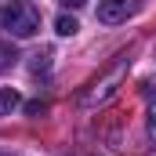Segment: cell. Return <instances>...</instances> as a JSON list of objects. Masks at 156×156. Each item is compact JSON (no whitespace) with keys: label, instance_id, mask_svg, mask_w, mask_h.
Instances as JSON below:
<instances>
[{"label":"cell","instance_id":"cell-7","mask_svg":"<svg viewBox=\"0 0 156 156\" xmlns=\"http://www.w3.org/2000/svg\"><path fill=\"white\" fill-rule=\"evenodd\" d=\"M55 29H58L62 37H73V33L80 29V22L73 18V15H58V18H55Z\"/></svg>","mask_w":156,"mask_h":156},{"label":"cell","instance_id":"cell-9","mask_svg":"<svg viewBox=\"0 0 156 156\" xmlns=\"http://www.w3.org/2000/svg\"><path fill=\"white\" fill-rule=\"evenodd\" d=\"M149 134H153V138H156V105H153V109H149Z\"/></svg>","mask_w":156,"mask_h":156},{"label":"cell","instance_id":"cell-6","mask_svg":"<svg viewBox=\"0 0 156 156\" xmlns=\"http://www.w3.org/2000/svg\"><path fill=\"white\" fill-rule=\"evenodd\" d=\"M15 62H18V51H15V44L0 40V73H4V69H11Z\"/></svg>","mask_w":156,"mask_h":156},{"label":"cell","instance_id":"cell-11","mask_svg":"<svg viewBox=\"0 0 156 156\" xmlns=\"http://www.w3.org/2000/svg\"><path fill=\"white\" fill-rule=\"evenodd\" d=\"M94 156H98V153H94Z\"/></svg>","mask_w":156,"mask_h":156},{"label":"cell","instance_id":"cell-1","mask_svg":"<svg viewBox=\"0 0 156 156\" xmlns=\"http://www.w3.org/2000/svg\"><path fill=\"white\" fill-rule=\"evenodd\" d=\"M0 29H7L11 37H37L40 29V15L33 7H26V4H7V7H0Z\"/></svg>","mask_w":156,"mask_h":156},{"label":"cell","instance_id":"cell-3","mask_svg":"<svg viewBox=\"0 0 156 156\" xmlns=\"http://www.w3.org/2000/svg\"><path fill=\"white\" fill-rule=\"evenodd\" d=\"M142 11V0H102L98 4V22L105 26H116V22H127L131 15Z\"/></svg>","mask_w":156,"mask_h":156},{"label":"cell","instance_id":"cell-4","mask_svg":"<svg viewBox=\"0 0 156 156\" xmlns=\"http://www.w3.org/2000/svg\"><path fill=\"white\" fill-rule=\"evenodd\" d=\"M18 102H22V98H18L15 87H0V116H7L11 109H18Z\"/></svg>","mask_w":156,"mask_h":156},{"label":"cell","instance_id":"cell-10","mask_svg":"<svg viewBox=\"0 0 156 156\" xmlns=\"http://www.w3.org/2000/svg\"><path fill=\"white\" fill-rule=\"evenodd\" d=\"M62 4H66V7H83L87 0H62Z\"/></svg>","mask_w":156,"mask_h":156},{"label":"cell","instance_id":"cell-2","mask_svg":"<svg viewBox=\"0 0 156 156\" xmlns=\"http://www.w3.org/2000/svg\"><path fill=\"white\" fill-rule=\"evenodd\" d=\"M123 73H127V58H120V62H116V66H113L102 80H94V83L80 94V102H83V105H98V102H105V98L116 91V83L123 80Z\"/></svg>","mask_w":156,"mask_h":156},{"label":"cell","instance_id":"cell-5","mask_svg":"<svg viewBox=\"0 0 156 156\" xmlns=\"http://www.w3.org/2000/svg\"><path fill=\"white\" fill-rule=\"evenodd\" d=\"M29 69H33V76H40V73H47V69H51V47H44V51H37V55H33Z\"/></svg>","mask_w":156,"mask_h":156},{"label":"cell","instance_id":"cell-8","mask_svg":"<svg viewBox=\"0 0 156 156\" xmlns=\"http://www.w3.org/2000/svg\"><path fill=\"white\" fill-rule=\"evenodd\" d=\"M26 113L29 116H44L47 113V102H26Z\"/></svg>","mask_w":156,"mask_h":156}]
</instances>
